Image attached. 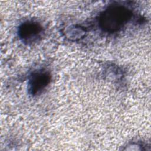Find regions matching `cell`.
I'll use <instances>...</instances> for the list:
<instances>
[{
    "label": "cell",
    "mask_w": 151,
    "mask_h": 151,
    "mask_svg": "<svg viewBox=\"0 0 151 151\" xmlns=\"http://www.w3.org/2000/svg\"><path fill=\"white\" fill-rule=\"evenodd\" d=\"M131 17V11L126 6L118 4L112 5L101 14L100 26L103 31L113 33L123 27Z\"/></svg>",
    "instance_id": "6da1fadb"
},
{
    "label": "cell",
    "mask_w": 151,
    "mask_h": 151,
    "mask_svg": "<svg viewBox=\"0 0 151 151\" xmlns=\"http://www.w3.org/2000/svg\"><path fill=\"white\" fill-rule=\"evenodd\" d=\"M42 27L38 22L29 21L22 24L18 29V34L24 42L31 44L36 42L41 38Z\"/></svg>",
    "instance_id": "7a4b0ae2"
},
{
    "label": "cell",
    "mask_w": 151,
    "mask_h": 151,
    "mask_svg": "<svg viewBox=\"0 0 151 151\" xmlns=\"http://www.w3.org/2000/svg\"><path fill=\"white\" fill-rule=\"evenodd\" d=\"M51 81V76L46 71H39L33 74L29 81V91L33 96L42 92Z\"/></svg>",
    "instance_id": "3957f363"
}]
</instances>
